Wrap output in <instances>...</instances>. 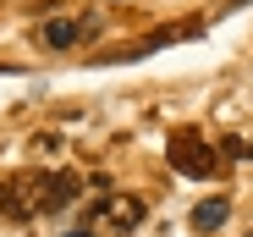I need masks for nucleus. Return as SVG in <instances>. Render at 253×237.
<instances>
[{
	"mask_svg": "<svg viewBox=\"0 0 253 237\" xmlns=\"http://www.w3.org/2000/svg\"><path fill=\"white\" fill-rule=\"evenodd\" d=\"M0 210H11V182H0Z\"/></svg>",
	"mask_w": 253,
	"mask_h": 237,
	"instance_id": "6",
	"label": "nucleus"
},
{
	"mask_svg": "<svg viewBox=\"0 0 253 237\" xmlns=\"http://www.w3.org/2000/svg\"><path fill=\"white\" fill-rule=\"evenodd\" d=\"M83 193V177L77 171H28L17 188H11V210L6 215H17V221H33V215H55V210H66L72 199Z\"/></svg>",
	"mask_w": 253,
	"mask_h": 237,
	"instance_id": "1",
	"label": "nucleus"
},
{
	"mask_svg": "<svg viewBox=\"0 0 253 237\" xmlns=\"http://www.w3.org/2000/svg\"><path fill=\"white\" fill-rule=\"evenodd\" d=\"M171 166L182 177H220V154L209 149V138L182 127V133H171Z\"/></svg>",
	"mask_w": 253,
	"mask_h": 237,
	"instance_id": "2",
	"label": "nucleus"
},
{
	"mask_svg": "<svg viewBox=\"0 0 253 237\" xmlns=\"http://www.w3.org/2000/svg\"><path fill=\"white\" fill-rule=\"evenodd\" d=\"M226 215H231V204H226V199H204V204L193 210V232H220V226H226Z\"/></svg>",
	"mask_w": 253,
	"mask_h": 237,
	"instance_id": "5",
	"label": "nucleus"
},
{
	"mask_svg": "<svg viewBox=\"0 0 253 237\" xmlns=\"http://www.w3.org/2000/svg\"><path fill=\"white\" fill-rule=\"evenodd\" d=\"M99 33V17L88 11V17H50L44 28H39V45L44 50H72L77 39H94Z\"/></svg>",
	"mask_w": 253,
	"mask_h": 237,
	"instance_id": "4",
	"label": "nucleus"
},
{
	"mask_svg": "<svg viewBox=\"0 0 253 237\" xmlns=\"http://www.w3.org/2000/svg\"><path fill=\"white\" fill-rule=\"evenodd\" d=\"M66 237H94V232H66Z\"/></svg>",
	"mask_w": 253,
	"mask_h": 237,
	"instance_id": "7",
	"label": "nucleus"
},
{
	"mask_svg": "<svg viewBox=\"0 0 253 237\" xmlns=\"http://www.w3.org/2000/svg\"><path fill=\"white\" fill-rule=\"evenodd\" d=\"M94 215H99V237H132V232L143 226V199H132V193H110ZM94 215H88V221H94Z\"/></svg>",
	"mask_w": 253,
	"mask_h": 237,
	"instance_id": "3",
	"label": "nucleus"
}]
</instances>
